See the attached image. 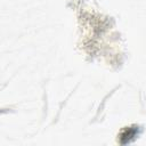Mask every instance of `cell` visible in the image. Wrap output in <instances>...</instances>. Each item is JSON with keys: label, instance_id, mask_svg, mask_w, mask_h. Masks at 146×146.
Instances as JSON below:
<instances>
[{"label": "cell", "instance_id": "1", "mask_svg": "<svg viewBox=\"0 0 146 146\" xmlns=\"http://www.w3.org/2000/svg\"><path fill=\"white\" fill-rule=\"evenodd\" d=\"M136 135H137L136 128H127L121 132V135L119 137V141H120V144H123V145L128 144L136 138Z\"/></svg>", "mask_w": 146, "mask_h": 146}]
</instances>
